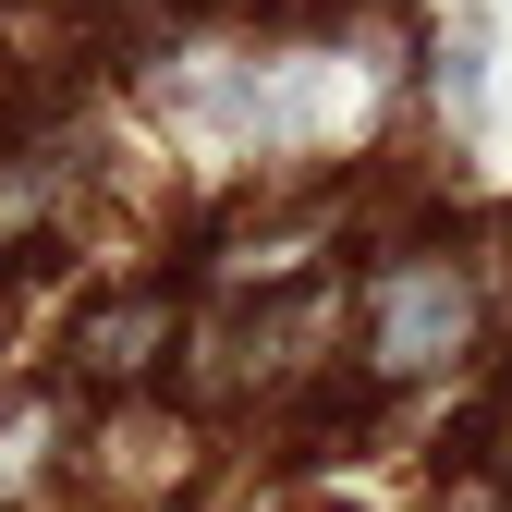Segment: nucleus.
<instances>
[{"mask_svg":"<svg viewBox=\"0 0 512 512\" xmlns=\"http://www.w3.org/2000/svg\"><path fill=\"white\" fill-rule=\"evenodd\" d=\"M439 512H512V476H464V488L439 500Z\"/></svg>","mask_w":512,"mask_h":512,"instance_id":"3","label":"nucleus"},{"mask_svg":"<svg viewBox=\"0 0 512 512\" xmlns=\"http://www.w3.org/2000/svg\"><path fill=\"white\" fill-rule=\"evenodd\" d=\"M171 342H183V317H171V293H159V281H135L122 305L74 317V366H86V378H147Z\"/></svg>","mask_w":512,"mask_h":512,"instance_id":"2","label":"nucleus"},{"mask_svg":"<svg viewBox=\"0 0 512 512\" xmlns=\"http://www.w3.org/2000/svg\"><path fill=\"white\" fill-rule=\"evenodd\" d=\"M354 366L378 378V391H415V378H452L476 342H488V293H476V256L452 244H403L378 256L366 293H354Z\"/></svg>","mask_w":512,"mask_h":512,"instance_id":"1","label":"nucleus"}]
</instances>
